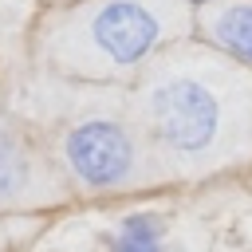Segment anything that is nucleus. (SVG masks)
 I'll return each instance as SVG.
<instances>
[{
  "label": "nucleus",
  "instance_id": "obj_6",
  "mask_svg": "<svg viewBox=\"0 0 252 252\" xmlns=\"http://www.w3.org/2000/svg\"><path fill=\"white\" fill-rule=\"evenodd\" d=\"M106 252H177L169 236V220L150 209H134L118 217L106 232Z\"/></svg>",
  "mask_w": 252,
  "mask_h": 252
},
{
  "label": "nucleus",
  "instance_id": "obj_1",
  "mask_svg": "<svg viewBox=\"0 0 252 252\" xmlns=\"http://www.w3.org/2000/svg\"><path fill=\"white\" fill-rule=\"evenodd\" d=\"M126 94L169 185L252 161V71L213 47L189 39L165 47Z\"/></svg>",
  "mask_w": 252,
  "mask_h": 252
},
{
  "label": "nucleus",
  "instance_id": "obj_7",
  "mask_svg": "<svg viewBox=\"0 0 252 252\" xmlns=\"http://www.w3.org/2000/svg\"><path fill=\"white\" fill-rule=\"evenodd\" d=\"M189 8H209V4H224V0H185Z\"/></svg>",
  "mask_w": 252,
  "mask_h": 252
},
{
  "label": "nucleus",
  "instance_id": "obj_4",
  "mask_svg": "<svg viewBox=\"0 0 252 252\" xmlns=\"http://www.w3.org/2000/svg\"><path fill=\"white\" fill-rule=\"evenodd\" d=\"M71 193L35 122L0 110V217H28L67 205Z\"/></svg>",
  "mask_w": 252,
  "mask_h": 252
},
{
  "label": "nucleus",
  "instance_id": "obj_2",
  "mask_svg": "<svg viewBox=\"0 0 252 252\" xmlns=\"http://www.w3.org/2000/svg\"><path fill=\"white\" fill-rule=\"evenodd\" d=\"M193 28L185 0H75L35 28V63L75 87H130Z\"/></svg>",
  "mask_w": 252,
  "mask_h": 252
},
{
  "label": "nucleus",
  "instance_id": "obj_3",
  "mask_svg": "<svg viewBox=\"0 0 252 252\" xmlns=\"http://www.w3.org/2000/svg\"><path fill=\"white\" fill-rule=\"evenodd\" d=\"M83 94L43 130L51 161L71 197L110 201L169 185L134 110L126 87H79Z\"/></svg>",
  "mask_w": 252,
  "mask_h": 252
},
{
  "label": "nucleus",
  "instance_id": "obj_8",
  "mask_svg": "<svg viewBox=\"0 0 252 252\" xmlns=\"http://www.w3.org/2000/svg\"><path fill=\"white\" fill-rule=\"evenodd\" d=\"M0 98H4V94H0Z\"/></svg>",
  "mask_w": 252,
  "mask_h": 252
},
{
  "label": "nucleus",
  "instance_id": "obj_5",
  "mask_svg": "<svg viewBox=\"0 0 252 252\" xmlns=\"http://www.w3.org/2000/svg\"><path fill=\"white\" fill-rule=\"evenodd\" d=\"M201 43L217 55L232 59L236 67L252 71V0H224L197 12Z\"/></svg>",
  "mask_w": 252,
  "mask_h": 252
}]
</instances>
